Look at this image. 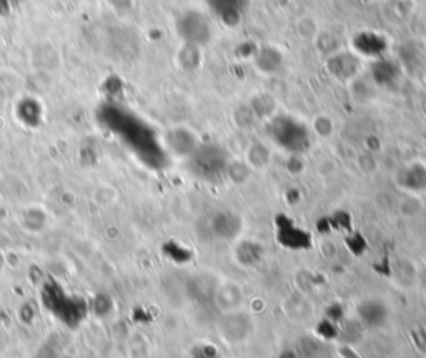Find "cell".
I'll use <instances>...</instances> for the list:
<instances>
[{"mask_svg":"<svg viewBox=\"0 0 426 358\" xmlns=\"http://www.w3.org/2000/svg\"><path fill=\"white\" fill-rule=\"evenodd\" d=\"M213 300L217 302L218 308H223V312L238 310L243 302L242 286L238 284H233V281H218Z\"/></svg>","mask_w":426,"mask_h":358,"instance_id":"1","label":"cell"},{"mask_svg":"<svg viewBox=\"0 0 426 358\" xmlns=\"http://www.w3.org/2000/svg\"><path fill=\"white\" fill-rule=\"evenodd\" d=\"M358 315L365 323H370V325H378V323L385 322L386 317H388V310H386V305L383 303V300L380 298H366L358 305Z\"/></svg>","mask_w":426,"mask_h":358,"instance_id":"2","label":"cell"}]
</instances>
